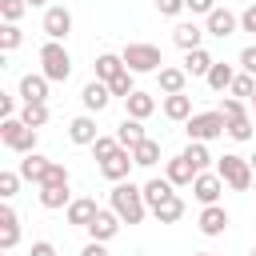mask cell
Instances as JSON below:
<instances>
[{
	"label": "cell",
	"mask_w": 256,
	"mask_h": 256,
	"mask_svg": "<svg viewBox=\"0 0 256 256\" xmlns=\"http://www.w3.org/2000/svg\"><path fill=\"white\" fill-rule=\"evenodd\" d=\"M108 200H112V212H116L124 224H140V220L152 212V208H148V200H144V188H136L132 180H120V184H112Z\"/></svg>",
	"instance_id": "6da1fadb"
},
{
	"label": "cell",
	"mask_w": 256,
	"mask_h": 256,
	"mask_svg": "<svg viewBox=\"0 0 256 256\" xmlns=\"http://www.w3.org/2000/svg\"><path fill=\"white\" fill-rule=\"evenodd\" d=\"M216 172H220V180H224L232 192H252V184H256L252 160H248V156H236V152L216 156Z\"/></svg>",
	"instance_id": "7a4b0ae2"
},
{
	"label": "cell",
	"mask_w": 256,
	"mask_h": 256,
	"mask_svg": "<svg viewBox=\"0 0 256 256\" xmlns=\"http://www.w3.org/2000/svg\"><path fill=\"white\" fill-rule=\"evenodd\" d=\"M36 140H40V128H28L20 116H4V120H0V144H4L8 152L28 156V152H36Z\"/></svg>",
	"instance_id": "3957f363"
},
{
	"label": "cell",
	"mask_w": 256,
	"mask_h": 256,
	"mask_svg": "<svg viewBox=\"0 0 256 256\" xmlns=\"http://www.w3.org/2000/svg\"><path fill=\"white\" fill-rule=\"evenodd\" d=\"M120 56H124V68L136 72V76H144V72H160V68H164V52H160L156 44H144V40L124 44Z\"/></svg>",
	"instance_id": "277c9868"
},
{
	"label": "cell",
	"mask_w": 256,
	"mask_h": 256,
	"mask_svg": "<svg viewBox=\"0 0 256 256\" xmlns=\"http://www.w3.org/2000/svg\"><path fill=\"white\" fill-rule=\"evenodd\" d=\"M40 72L52 84H64L72 76V56H68L64 40H44V48H40Z\"/></svg>",
	"instance_id": "5b68a950"
},
{
	"label": "cell",
	"mask_w": 256,
	"mask_h": 256,
	"mask_svg": "<svg viewBox=\"0 0 256 256\" xmlns=\"http://www.w3.org/2000/svg\"><path fill=\"white\" fill-rule=\"evenodd\" d=\"M184 132H188V140L212 144V140H220V136L228 132V120H224L220 108H216V112H192V116L184 120Z\"/></svg>",
	"instance_id": "8992f818"
},
{
	"label": "cell",
	"mask_w": 256,
	"mask_h": 256,
	"mask_svg": "<svg viewBox=\"0 0 256 256\" xmlns=\"http://www.w3.org/2000/svg\"><path fill=\"white\" fill-rule=\"evenodd\" d=\"M40 28H44L48 40H68V32H72V12H68V4H48Z\"/></svg>",
	"instance_id": "52a82bcc"
},
{
	"label": "cell",
	"mask_w": 256,
	"mask_h": 256,
	"mask_svg": "<svg viewBox=\"0 0 256 256\" xmlns=\"http://www.w3.org/2000/svg\"><path fill=\"white\" fill-rule=\"evenodd\" d=\"M112 100H116V96H112L108 80H96V76H92V80L80 88V104H84V112H92V116H96V112H104Z\"/></svg>",
	"instance_id": "ba28073f"
},
{
	"label": "cell",
	"mask_w": 256,
	"mask_h": 256,
	"mask_svg": "<svg viewBox=\"0 0 256 256\" xmlns=\"http://www.w3.org/2000/svg\"><path fill=\"white\" fill-rule=\"evenodd\" d=\"M228 184L220 180V172L212 168V172H196V180H192V196L200 200V204H220V192H224Z\"/></svg>",
	"instance_id": "9c48e42d"
},
{
	"label": "cell",
	"mask_w": 256,
	"mask_h": 256,
	"mask_svg": "<svg viewBox=\"0 0 256 256\" xmlns=\"http://www.w3.org/2000/svg\"><path fill=\"white\" fill-rule=\"evenodd\" d=\"M236 28H240V16H236V12H228V8H220V4H216V8L204 16V32H208V36H220V40H228Z\"/></svg>",
	"instance_id": "30bf717a"
},
{
	"label": "cell",
	"mask_w": 256,
	"mask_h": 256,
	"mask_svg": "<svg viewBox=\"0 0 256 256\" xmlns=\"http://www.w3.org/2000/svg\"><path fill=\"white\" fill-rule=\"evenodd\" d=\"M120 224H124V220H120L112 208H100V212H96V220H92L84 232H88V240H100V244H108V240L120 232Z\"/></svg>",
	"instance_id": "8fae6325"
},
{
	"label": "cell",
	"mask_w": 256,
	"mask_h": 256,
	"mask_svg": "<svg viewBox=\"0 0 256 256\" xmlns=\"http://www.w3.org/2000/svg\"><path fill=\"white\" fill-rule=\"evenodd\" d=\"M132 148H120L116 156H108V160H100V176L104 180H112V184H120V180H128V172H132Z\"/></svg>",
	"instance_id": "7c38bea8"
},
{
	"label": "cell",
	"mask_w": 256,
	"mask_h": 256,
	"mask_svg": "<svg viewBox=\"0 0 256 256\" xmlns=\"http://www.w3.org/2000/svg\"><path fill=\"white\" fill-rule=\"evenodd\" d=\"M16 244H20V216L4 200V208H0V252H12Z\"/></svg>",
	"instance_id": "4fadbf2b"
},
{
	"label": "cell",
	"mask_w": 256,
	"mask_h": 256,
	"mask_svg": "<svg viewBox=\"0 0 256 256\" xmlns=\"http://www.w3.org/2000/svg\"><path fill=\"white\" fill-rule=\"evenodd\" d=\"M48 76L44 72H28V76H20V100L24 104H36V100H44L48 104Z\"/></svg>",
	"instance_id": "5bb4252c"
},
{
	"label": "cell",
	"mask_w": 256,
	"mask_h": 256,
	"mask_svg": "<svg viewBox=\"0 0 256 256\" xmlns=\"http://www.w3.org/2000/svg\"><path fill=\"white\" fill-rule=\"evenodd\" d=\"M96 136H100V132H96V116H92V112H84V116H76V120L68 124V140L80 144V148H92Z\"/></svg>",
	"instance_id": "9a60e30c"
},
{
	"label": "cell",
	"mask_w": 256,
	"mask_h": 256,
	"mask_svg": "<svg viewBox=\"0 0 256 256\" xmlns=\"http://www.w3.org/2000/svg\"><path fill=\"white\" fill-rule=\"evenodd\" d=\"M196 224H200L204 236H224V228H228V212H224V204H204Z\"/></svg>",
	"instance_id": "2e32d148"
},
{
	"label": "cell",
	"mask_w": 256,
	"mask_h": 256,
	"mask_svg": "<svg viewBox=\"0 0 256 256\" xmlns=\"http://www.w3.org/2000/svg\"><path fill=\"white\" fill-rule=\"evenodd\" d=\"M96 212H100V208H96V200H92V196H80V200H72V204L64 208V216H68V224H72V228H88V224L96 220Z\"/></svg>",
	"instance_id": "e0dca14e"
},
{
	"label": "cell",
	"mask_w": 256,
	"mask_h": 256,
	"mask_svg": "<svg viewBox=\"0 0 256 256\" xmlns=\"http://www.w3.org/2000/svg\"><path fill=\"white\" fill-rule=\"evenodd\" d=\"M164 176L176 184V188H192V180H196V168L188 164V156L180 152V156H172L168 164H164Z\"/></svg>",
	"instance_id": "ac0fdd59"
},
{
	"label": "cell",
	"mask_w": 256,
	"mask_h": 256,
	"mask_svg": "<svg viewBox=\"0 0 256 256\" xmlns=\"http://www.w3.org/2000/svg\"><path fill=\"white\" fill-rule=\"evenodd\" d=\"M172 44H176V48H184V52L204 48V28H196L192 20H188V24H176V28H172Z\"/></svg>",
	"instance_id": "d6986e66"
},
{
	"label": "cell",
	"mask_w": 256,
	"mask_h": 256,
	"mask_svg": "<svg viewBox=\"0 0 256 256\" xmlns=\"http://www.w3.org/2000/svg\"><path fill=\"white\" fill-rule=\"evenodd\" d=\"M156 84H160V92H164V96H172V92H184V88H188V72H184V68H172V64H164V68L156 72Z\"/></svg>",
	"instance_id": "ffe728a7"
},
{
	"label": "cell",
	"mask_w": 256,
	"mask_h": 256,
	"mask_svg": "<svg viewBox=\"0 0 256 256\" xmlns=\"http://www.w3.org/2000/svg\"><path fill=\"white\" fill-rule=\"evenodd\" d=\"M164 116H168L172 124H184V120L192 116V96H188V92H172V96H164Z\"/></svg>",
	"instance_id": "44dd1931"
},
{
	"label": "cell",
	"mask_w": 256,
	"mask_h": 256,
	"mask_svg": "<svg viewBox=\"0 0 256 256\" xmlns=\"http://www.w3.org/2000/svg\"><path fill=\"white\" fill-rule=\"evenodd\" d=\"M68 204H72L68 184H40V208L56 212V208H68Z\"/></svg>",
	"instance_id": "7402d4cb"
},
{
	"label": "cell",
	"mask_w": 256,
	"mask_h": 256,
	"mask_svg": "<svg viewBox=\"0 0 256 256\" xmlns=\"http://www.w3.org/2000/svg\"><path fill=\"white\" fill-rule=\"evenodd\" d=\"M212 64H216V60H212L208 48H192V52H184V64H180V68H184L188 76H208Z\"/></svg>",
	"instance_id": "603a6c76"
},
{
	"label": "cell",
	"mask_w": 256,
	"mask_h": 256,
	"mask_svg": "<svg viewBox=\"0 0 256 256\" xmlns=\"http://www.w3.org/2000/svg\"><path fill=\"white\" fill-rule=\"evenodd\" d=\"M124 112H128V116H136V120H148V116L156 112V96H152V92H140V88H136V92H132V96L124 100Z\"/></svg>",
	"instance_id": "cb8c5ba5"
},
{
	"label": "cell",
	"mask_w": 256,
	"mask_h": 256,
	"mask_svg": "<svg viewBox=\"0 0 256 256\" xmlns=\"http://www.w3.org/2000/svg\"><path fill=\"white\" fill-rule=\"evenodd\" d=\"M144 136H148V132H144V120H136V116H124V120L116 124V140H120L124 148H136Z\"/></svg>",
	"instance_id": "d4e9b609"
},
{
	"label": "cell",
	"mask_w": 256,
	"mask_h": 256,
	"mask_svg": "<svg viewBox=\"0 0 256 256\" xmlns=\"http://www.w3.org/2000/svg\"><path fill=\"white\" fill-rule=\"evenodd\" d=\"M232 80H236V68H232V64H224V60H216V64H212V72L204 76V84H208L212 92H228V88H232Z\"/></svg>",
	"instance_id": "484cf974"
},
{
	"label": "cell",
	"mask_w": 256,
	"mask_h": 256,
	"mask_svg": "<svg viewBox=\"0 0 256 256\" xmlns=\"http://www.w3.org/2000/svg\"><path fill=\"white\" fill-rule=\"evenodd\" d=\"M132 160H136V168H156V164H160V140L144 136V140L132 148Z\"/></svg>",
	"instance_id": "4316f807"
},
{
	"label": "cell",
	"mask_w": 256,
	"mask_h": 256,
	"mask_svg": "<svg viewBox=\"0 0 256 256\" xmlns=\"http://www.w3.org/2000/svg\"><path fill=\"white\" fill-rule=\"evenodd\" d=\"M48 164H52L48 156H40V152H28V156L20 160V176H24V180H32V184L40 188V180H44V172H48Z\"/></svg>",
	"instance_id": "83f0119b"
},
{
	"label": "cell",
	"mask_w": 256,
	"mask_h": 256,
	"mask_svg": "<svg viewBox=\"0 0 256 256\" xmlns=\"http://www.w3.org/2000/svg\"><path fill=\"white\" fill-rule=\"evenodd\" d=\"M152 216H156V224H176V220L184 216V200H180V192H172L168 200H160V204L152 208Z\"/></svg>",
	"instance_id": "f1b7e54d"
},
{
	"label": "cell",
	"mask_w": 256,
	"mask_h": 256,
	"mask_svg": "<svg viewBox=\"0 0 256 256\" xmlns=\"http://www.w3.org/2000/svg\"><path fill=\"white\" fill-rule=\"evenodd\" d=\"M172 192H176V184H172L168 176H152V180L144 184V200H148V208H156V204H160V200H168Z\"/></svg>",
	"instance_id": "f546056e"
},
{
	"label": "cell",
	"mask_w": 256,
	"mask_h": 256,
	"mask_svg": "<svg viewBox=\"0 0 256 256\" xmlns=\"http://www.w3.org/2000/svg\"><path fill=\"white\" fill-rule=\"evenodd\" d=\"M124 72V56L120 52H100L96 56V80H112Z\"/></svg>",
	"instance_id": "4dcf8cb0"
},
{
	"label": "cell",
	"mask_w": 256,
	"mask_h": 256,
	"mask_svg": "<svg viewBox=\"0 0 256 256\" xmlns=\"http://www.w3.org/2000/svg\"><path fill=\"white\" fill-rule=\"evenodd\" d=\"M184 156H188V164H192L196 172H208V164L216 160V156L208 152V144H204V140H188V148H184Z\"/></svg>",
	"instance_id": "1f68e13d"
},
{
	"label": "cell",
	"mask_w": 256,
	"mask_h": 256,
	"mask_svg": "<svg viewBox=\"0 0 256 256\" xmlns=\"http://www.w3.org/2000/svg\"><path fill=\"white\" fill-rule=\"evenodd\" d=\"M20 120H24L28 128H44V124H48V104H44V100H36V104H20Z\"/></svg>",
	"instance_id": "d6a6232c"
},
{
	"label": "cell",
	"mask_w": 256,
	"mask_h": 256,
	"mask_svg": "<svg viewBox=\"0 0 256 256\" xmlns=\"http://www.w3.org/2000/svg\"><path fill=\"white\" fill-rule=\"evenodd\" d=\"M228 136H232L236 144H244V140L256 136V124L248 120V112H244V116H228Z\"/></svg>",
	"instance_id": "836d02e7"
},
{
	"label": "cell",
	"mask_w": 256,
	"mask_h": 256,
	"mask_svg": "<svg viewBox=\"0 0 256 256\" xmlns=\"http://www.w3.org/2000/svg\"><path fill=\"white\" fill-rule=\"evenodd\" d=\"M20 44H24V32H20V24H0V56L16 52Z\"/></svg>",
	"instance_id": "e575fe53"
},
{
	"label": "cell",
	"mask_w": 256,
	"mask_h": 256,
	"mask_svg": "<svg viewBox=\"0 0 256 256\" xmlns=\"http://www.w3.org/2000/svg\"><path fill=\"white\" fill-rule=\"evenodd\" d=\"M108 88H112V96H116V100H128V96L136 92V72H128V68H124L120 76H112V80H108Z\"/></svg>",
	"instance_id": "d590c367"
},
{
	"label": "cell",
	"mask_w": 256,
	"mask_h": 256,
	"mask_svg": "<svg viewBox=\"0 0 256 256\" xmlns=\"http://www.w3.org/2000/svg\"><path fill=\"white\" fill-rule=\"evenodd\" d=\"M228 92L240 96V100H252V96H256V80H252V72H236V80H232Z\"/></svg>",
	"instance_id": "8d00e7d4"
},
{
	"label": "cell",
	"mask_w": 256,
	"mask_h": 256,
	"mask_svg": "<svg viewBox=\"0 0 256 256\" xmlns=\"http://www.w3.org/2000/svg\"><path fill=\"white\" fill-rule=\"evenodd\" d=\"M24 12H28V0H0V20L4 24H20Z\"/></svg>",
	"instance_id": "74e56055"
},
{
	"label": "cell",
	"mask_w": 256,
	"mask_h": 256,
	"mask_svg": "<svg viewBox=\"0 0 256 256\" xmlns=\"http://www.w3.org/2000/svg\"><path fill=\"white\" fill-rule=\"evenodd\" d=\"M120 148H124V144H120L116 136H96V144H92V156H96V160H108V156H116Z\"/></svg>",
	"instance_id": "f35d334b"
},
{
	"label": "cell",
	"mask_w": 256,
	"mask_h": 256,
	"mask_svg": "<svg viewBox=\"0 0 256 256\" xmlns=\"http://www.w3.org/2000/svg\"><path fill=\"white\" fill-rule=\"evenodd\" d=\"M20 180H24L20 172H0V196H4V200H12V196H16V188H20Z\"/></svg>",
	"instance_id": "ab89813d"
},
{
	"label": "cell",
	"mask_w": 256,
	"mask_h": 256,
	"mask_svg": "<svg viewBox=\"0 0 256 256\" xmlns=\"http://www.w3.org/2000/svg\"><path fill=\"white\" fill-rule=\"evenodd\" d=\"M40 184H68V168L60 164V160H52L48 164V172H44V180Z\"/></svg>",
	"instance_id": "60d3db41"
},
{
	"label": "cell",
	"mask_w": 256,
	"mask_h": 256,
	"mask_svg": "<svg viewBox=\"0 0 256 256\" xmlns=\"http://www.w3.org/2000/svg\"><path fill=\"white\" fill-rule=\"evenodd\" d=\"M156 12H160V16H180V12H188V8H184V0H156Z\"/></svg>",
	"instance_id": "b9f144b4"
},
{
	"label": "cell",
	"mask_w": 256,
	"mask_h": 256,
	"mask_svg": "<svg viewBox=\"0 0 256 256\" xmlns=\"http://www.w3.org/2000/svg\"><path fill=\"white\" fill-rule=\"evenodd\" d=\"M184 8H188L192 16H208V12L216 8V0H184Z\"/></svg>",
	"instance_id": "7bdbcfd3"
},
{
	"label": "cell",
	"mask_w": 256,
	"mask_h": 256,
	"mask_svg": "<svg viewBox=\"0 0 256 256\" xmlns=\"http://www.w3.org/2000/svg\"><path fill=\"white\" fill-rule=\"evenodd\" d=\"M240 32H252V36H256V4H248V8L240 12Z\"/></svg>",
	"instance_id": "ee69618b"
},
{
	"label": "cell",
	"mask_w": 256,
	"mask_h": 256,
	"mask_svg": "<svg viewBox=\"0 0 256 256\" xmlns=\"http://www.w3.org/2000/svg\"><path fill=\"white\" fill-rule=\"evenodd\" d=\"M240 68H244V72H252V76H256V44H248V48H244V52H240Z\"/></svg>",
	"instance_id": "f6af8a7d"
},
{
	"label": "cell",
	"mask_w": 256,
	"mask_h": 256,
	"mask_svg": "<svg viewBox=\"0 0 256 256\" xmlns=\"http://www.w3.org/2000/svg\"><path fill=\"white\" fill-rule=\"evenodd\" d=\"M0 116H20V112H16V96L0 92Z\"/></svg>",
	"instance_id": "bcb514c9"
},
{
	"label": "cell",
	"mask_w": 256,
	"mask_h": 256,
	"mask_svg": "<svg viewBox=\"0 0 256 256\" xmlns=\"http://www.w3.org/2000/svg\"><path fill=\"white\" fill-rule=\"evenodd\" d=\"M32 256H60V252H56L52 240H36V244H32Z\"/></svg>",
	"instance_id": "7dc6e473"
},
{
	"label": "cell",
	"mask_w": 256,
	"mask_h": 256,
	"mask_svg": "<svg viewBox=\"0 0 256 256\" xmlns=\"http://www.w3.org/2000/svg\"><path fill=\"white\" fill-rule=\"evenodd\" d=\"M80 256H108V248H104L100 240H88V244L80 248Z\"/></svg>",
	"instance_id": "c3c4849f"
},
{
	"label": "cell",
	"mask_w": 256,
	"mask_h": 256,
	"mask_svg": "<svg viewBox=\"0 0 256 256\" xmlns=\"http://www.w3.org/2000/svg\"><path fill=\"white\" fill-rule=\"evenodd\" d=\"M44 4H48V0H28V8H44Z\"/></svg>",
	"instance_id": "681fc988"
},
{
	"label": "cell",
	"mask_w": 256,
	"mask_h": 256,
	"mask_svg": "<svg viewBox=\"0 0 256 256\" xmlns=\"http://www.w3.org/2000/svg\"><path fill=\"white\" fill-rule=\"evenodd\" d=\"M248 160H252V172H256V152H252V156H248Z\"/></svg>",
	"instance_id": "f907efd6"
},
{
	"label": "cell",
	"mask_w": 256,
	"mask_h": 256,
	"mask_svg": "<svg viewBox=\"0 0 256 256\" xmlns=\"http://www.w3.org/2000/svg\"><path fill=\"white\" fill-rule=\"evenodd\" d=\"M192 256H216V252H192Z\"/></svg>",
	"instance_id": "816d5d0a"
},
{
	"label": "cell",
	"mask_w": 256,
	"mask_h": 256,
	"mask_svg": "<svg viewBox=\"0 0 256 256\" xmlns=\"http://www.w3.org/2000/svg\"><path fill=\"white\" fill-rule=\"evenodd\" d=\"M252 108H256V96H252Z\"/></svg>",
	"instance_id": "f5cc1de1"
},
{
	"label": "cell",
	"mask_w": 256,
	"mask_h": 256,
	"mask_svg": "<svg viewBox=\"0 0 256 256\" xmlns=\"http://www.w3.org/2000/svg\"><path fill=\"white\" fill-rule=\"evenodd\" d=\"M252 192H256V184H252Z\"/></svg>",
	"instance_id": "db71d44e"
},
{
	"label": "cell",
	"mask_w": 256,
	"mask_h": 256,
	"mask_svg": "<svg viewBox=\"0 0 256 256\" xmlns=\"http://www.w3.org/2000/svg\"><path fill=\"white\" fill-rule=\"evenodd\" d=\"M252 256H256V248H252Z\"/></svg>",
	"instance_id": "11a10c76"
},
{
	"label": "cell",
	"mask_w": 256,
	"mask_h": 256,
	"mask_svg": "<svg viewBox=\"0 0 256 256\" xmlns=\"http://www.w3.org/2000/svg\"><path fill=\"white\" fill-rule=\"evenodd\" d=\"M4 256H8V252H4Z\"/></svg>",
	"instance_id": "9f6ffc18"
}]
</instances>
